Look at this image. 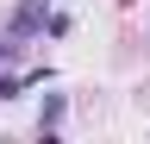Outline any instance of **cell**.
<instances>
[{
	"instance_id": "1",
	"label": "cell",
	"mask_w": 150,
	"mask_h": 144,
	"mask_svg": "<svg viewBox=\"0 0 150 144\" xmlns=\"http://www.w3.org/2000/svg\"><path fill=\"white\" fill-rule=\"evenodd\" d=\"M38 25H44V0H25V6L13 13V44H19V38H31Z\"/></svg>"
},
{
	"instance_id": "2",
	"label": "cell",
	"mask_w": 150,
	"mask_h": 144,
	"mask_svg": "<svg viewBox=\"0 0 150 144\" xmlns=\"http://www.w3.org/2000/svg\"><path fill=\"white\" fill-rule=\"evenodd\" d=\"M56 119H63V94H50V100H44V113H38V125H56Z\"/></svg>"
}]
</instances>
